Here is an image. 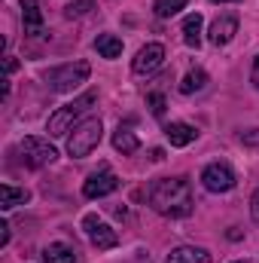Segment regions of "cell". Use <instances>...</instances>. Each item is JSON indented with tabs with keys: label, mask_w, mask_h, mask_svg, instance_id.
Masks as SVG:
<instances>
[{
	"label": "cell",
	"mask_w": 259,
	"mask_h": 263,
	"mask_svg": "<svg viewBox=\"0 0 259 263\" xmlns=\"http://www.w3.org/2000/svg\"><path fill=\"white\" fill-rule=\"evenodd\" d=\"M149 205L153 211H159L162 217H186L192 214V187L186 178H159L149 184Z\"/></svg>",
	"instance_id": "1"
},
{
	"label": "cell",
	"mask_w": 259,
	"mask_h": 263,
	"mask_svg": "<svg viewBox=\"0 0 259 263\" xmlns=\"http://www.w3.org/2000/svg\"><path fill=\"white\" fill-rule=\"evenodd\" d=\"M98 101V92L95 89H89V92H82L79 98H73L70 104H64V107H58L52 117H49V123H46V132L52 135V138H61V135H67V132H73V123L92 107Z\"/></svg>",
	"instance_id": "2"
},
{
	"label": "cell",
	"mask_w": 259,
	"mask_h": 263,
	"mask_svg": "<svg viewBox=\"0 0 259 263\" xmlns=\"http://www.w3.org/2000/svg\"><path fill=\"white\" fill-rule=\"evenodd\" d=\"M101 135H104V126H101V120H98V117L82 120L76 129L70 132V138H67V153H70L73 159L89 156V153L101 144Z\"/></svg>",
	"instance_id": "3"
},
{
	"label": "cell",
	"mask_w": 259,
	"mask_h": 263,
	"mask_svg": "<svg viewBox=\"0 0 259 263\" xmlns=\"http://www.w3.org/2000/svg\"><path fill=\"white\" fill-rule=\"evenodd\" d=\"M89 73H92L89 62H73V65H61V67H55V70H49L46 83H49L52 92H73L79 83L89 80Z\"/></svg>",
	"instance_id": "4"
},
{
	"label": "cell",
	"mask_w": 259,
	"mask_h": 263,
	"mask_svg": "<svg viewBox=\"0 0 259 263\" xmlns=\"http://www.w3.org/2000/svg\"><path fill=\"white\" fill-rule=\"evenodd\" d=\"M21 153H25V162H28L31 168H43V165H52V162L58 159V150H55L49 141L34 138V135L21 141Z\"/></svg>",
	"instance_id": "5"
},
{
	"label": "cell",
	"mask_w": 259,
	"mask_h": 263,
	"mask_svg": "<svg viewBox=\"0 0 259 263\" xmlns=\"http://www.w3.org/2000/svg\"><path fill=\"white\" fill-rule=\"evenodd\" d=\"M201 184H204L210 193H229V190L238 184V178H235L232 165H226V162H210V165H204V172H201Z\"/></svg>",
	"instance_id": "6"
},
{
	"label": "cell",
	"mask_w": 259,
	"mask_h": 263,
	"mask_svg": "<svg viewBox=\"0 0 259 263\" xmlns=\"http://www.w3.org/2000/svg\"><path fill=\"white\" fill-rule=\"evenodd\" d=\"M82 230H85V236H89V242L98 248V251H110V248H116L119 245V236H116V230H110L104 220H98L95 214H85V220H82Z\"/></svg>",
	"instance_id": "7"
},
{
	"label": "cell",
	"mask_w": 259,
	"mask_h": 263,
	"mask_svg": "<svg viewBox=\"0 0 259 263\" xmlns=\"http://www.w3.org/2000/svg\"><path fill=\"white\" fill-rule=\"evenodd\" d=\"M113 190H119V178H116L110 168H101V172L89 175V178H85V184H82V196H85V199L110 196Z\"/></svg>",
	"instance_id": "8"
},
{
	"label": "cell",
	"mask_w": 259,
	"mask_h": 263,
	"mask_svg": "<svg viewBox=\"0 0 259 263\" xmlns=\"http://www.w3.org/2000/svg\"><path fill=\"white\" fill-rule=\"evenodd\" d=\"M162 65H165V46H162V43H146V46L134 55L131 70L140 73V77H146V73H156Z\"/></svg>",
	"instance_id": "9"
},
{
	"label": "cell",
	"mask_w": 259,
	"mask_h": 263,
	"mask_svg": "<svg viewBox=\"0 0 259 263\" xmlns=\"http://www.w3.org/2000/svg\"><path fill=\"white\" fill-rule=\"evenodd\" d=\"M210 43L213 46H226V43H232V37L238 34V15H232V12H226V15H220L213 25H210Z\"/></svg>",
	"instance_id": "10"
},
{
	"label": "cell",
	"mask_w": 259,
	"mask_h": 263,
	"mask_svg": "<svg viewBox=\"0 0 259 263\" xmlns=\"http://www.w3.org/2000/svg\"><path fill=\"white\" fill-rule=\"evenodd\" d=\"M21 18H25V34L40 37L43 34V12L37 0H21Z\"/></svg>",
	"instance_id": "11"
},
{
	"label": "cell",
	"mask_w": 259,
	"mask_h": 263,
	"mask_svg": "<svg viewBox=\"0 0 259 263\" xmlns=\"http://www.w3.org/2000/svg\"><path fill=\"white\" fill-rule=\"evenodd\" d=\"M165 263H210V254H207L204 248H189V245H183V248H174Z\"/></svg>",
	"instance_id": "12"
},
{
	"label": "cell",
	"mask_w": 259,
	"mask_h": 263,
	"mask_svg": "<svg viewBox=\"0 0 259 263\" xmlns=\"http://www.w3.org/2000/svg\"><path fill=\"white\" fill-rule=\"evenodd\" d=\"M95 52H98L101 59H119V55H122V40H119L116 34H98Z\"/></svg>",
	"instance_id": "13"
},
{
	"label": "cell",
	"mask_w": 259,
	"mask_h": 263,
	"mask_svg": "<svg viewBox=\"0 0 259 263\" xmlns=\"http://www.w3.org/2000/svg\"><path fill=\"white\" fill-rule=\"evenodd\" d=\"M165 135H168L171 147H186V144H192V141H195V135H198V132H195L189 123H171V126L165 129Z\"/></svg>",
	"instance_id": "14"
},
{
	"label": "cell",
	"mask_w": 259,
	"mask_h": 263,
	"mask_svg": "<svg viewBox=\"0 0 259 263\" xmlns=\"http://www.w3.org/2000/svg\"><path fill=\"white\" fill-rule=\"evenodd\" d=\"M43 260L46 263H76V251L70 245H64V242H55V245H49L43 251Z\"/></svg>",
	"instance_id": "15"
},
{
	"label": "cell",
	"mask_w": 259,
	"mask_h": 263,
	"mask_svg": "<svg viewBox=\"0 0 259 263\" xmlns=\"http://www.w3.org/2000/svg\"><path fill=\"white\" fill-rule=\"evenodd\" d=\"M31 199V193L28 190H18V187H12V184H3L0 187V208H15V205H25Z\"/></svg>",
	"instance_id": "16"
},
{
	"label": "cell",
	"mask_w": 259,
	"mask_h": 263,
	"mask_svg": "<svg viewBox=\"0 0 259 263\" xmlns=\"http://www.w3.org/2000/svg\"><path fill=\"white\" fill-rule=\"evenodd\" d=\"M183 43L186 46H201V15L192 12V15H186L183 18Z\"/></svg>",
	"instance_id": "17"
},
{
	"label": "cell",
	"mask_w": 259,
	"mask_h": 263,
	"mask_svg": "<svg viewBox=\"0 0 259 263\" xmlns=\"http://www.w3.org/2000/svg\"><path fill=\"white\" fill-rule=\"evenodd\" d=\"M113 147H116L119 153H134V150L140 147V141H137V135H134L128 126H119V129L113 132Z\"/></svg>",
	"instance_id": "18"
},
{
	"label": "cell",
	"mask_w": 259,
	"mask_h": 263,
	"mask_svg": "<svg viewBox=\"0 0 259 263\" xmlns=\"http://www.w3.org/2000/svg\"><path fill=\"white\" fill-rule=\"evenodd\" d=\"M207 86V73L201 70V67H192L186 77H183V83H180V92L183 95H192V92H201Z\"/></svg>",
	"instance_id": "19"
},
{
	"label": "cell",
	"mask_w": 259,
	"mask_h": 263,
	"mask_svg": "<svg viewBox=\"0 0 259 263\" xmlns=\"http://www.w3.org/2000/svg\"><path fill=\"white\" fill-rule=\"evenodd\" d=\"M153 9H156L159 18H171V15H177L180 9H186V0H156Z\"/></svg>",
	"instance_id": "20"
},
{
	"label": "cell",
	"mask_w": 259,
	"mask_h": 263,
	"mask_svg": "<svg viewBox=\"0 0 259 263\" xmlns=\"http://www.w3.org/2000/svg\"><path fill=\"white\" fill-rule=\"evenodd\" d=\"M92 6H95V0H73V3L67 6V18H79V15H85Z\"/></svg>",
	"instance_id": "21"
},
{
	"label": "cell",
	"mask_w": 259,
	"mask_h": 263,
	"mask_svg": "<svg viewBox=\"0 0 259 263\" xmlns=\"http://www.w3.org/2000/svg\"><path fill=\"white\" fill-rule=\"evenodd\" d=\"M146 104H149V110H153L156 117H162V114H165V98H162L159 92H153V95H146Z\"/></svg>",
	"instance_id": "22"
},
{
	"label": "cell",
	"mask_w": 259,
	"mask_h": 263,
	"mask_svg": "<svg viewBox=\"0 0 259 263\" xmlns=\"http://www.w3.org/2000/svg\"><path fill=\"white\" fill-rule=\"evenodd\" d=\"M6 242H9V223L0 220V245H6Z\"/></svg>",
	"instance_id": "23"
},
{
	"label": "cell",
	"mask_w": 259,
	"mask_h": 263,
	"mask_svg": "<svg viewBox=\"0 0 259 263\" xmlns=\"http://www.w3.org/2000/svg\"><path fill=\"white\" fill-rule=\"evenodd\" d=\"M250 211H253V220L259 223V190L253 193V199H250Z\"/></svg>",
	"instance_id": "24"
},
{
	"label": "cell",
	"mask_w": 259,
	"mask_h": 263,
	"mask_svg": "<svg viewBox=\"0 0 259 263\" xmlns=\"http://www.w3.org/2000/svg\"><path fill=\"white\" fill-rule=\"evenodd\" d=\"M250 80H253V86L259 89V55H256V62H253V70H250Z\"/></svg>",
	"instance_id": "25"
},
{
	"label": "cell",
	"mask_w": 259,
	"mask_h": 263,
	"mask_svg": "<svg viewBox=\"0 0 259 263\" xmlns=\"http://www.w3.org/2000/svg\"><path fill=\"white\" fill-rule=\"evenodd\" d=\"M241 141H247V144H259V135H247V132H244Z\"/></svg>",
	"instance_id": "26"
},
{
	"label": "cell",
	"mask_w": 259,
	"mask_h": 263,
	"mask_svg": "<svg viewBox=\"0 0 259 263\" xmlns=\"http://www.w3.org/2000/svg\"><path fill=\"white\" fill-rule=\"evenodd\" d=\"M210 3H238V0H210Z\"/></svg>",
	"instance_id": "27"
},
{
	"label": "cell",
	"mask_w": 259,
	"mask_h": 263,
	"mask_svg": "<svg viewBox=\"0 0 259 263\" xmlns=\"http://www.w3.org/2000/svg\"><path fill=\"white\" fill-rule=\"evenodd\" d=\"M235 263H250V260H235Z\"/></svg>",
	"instance_id": "28"
}]
</instances>
